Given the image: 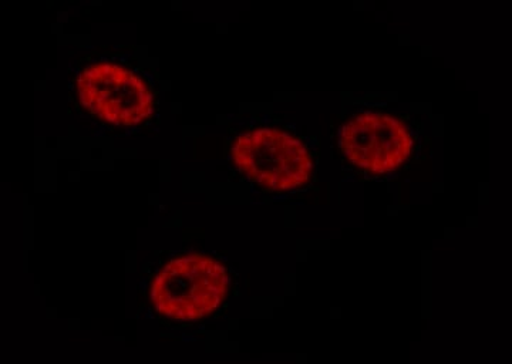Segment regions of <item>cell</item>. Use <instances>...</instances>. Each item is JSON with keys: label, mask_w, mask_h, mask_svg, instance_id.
I'll return each instance as SVG.
<instances>
[{"label": "cell", "mask_w": 512, "mask_h": 364, "mask_svg": "<svg viewBox=\"0 0 512 364\" xmlns=\"http://www.w3.org/2000/svg\"><path fill=\"white\" fill-rule=\"evenodd\" d=\"M340 146L350 163L376 174L396 170L410 157L414 138L399 117L382 110L356 114L342 130Z\"/></svg>", "instance_id": "277c9868"}, {"label": "cell", "mask_w": 512, "mask_h": 364, "mask_svg": "<svg viewBox=\"0 0 512 364\" xmlns=\"http://www.w3.org/2000/svg\"><path fill=\"white\" fill-rule=\"evenodd\" d=\"M227 269L207 255L173 259L158 272L151 286V301L161 315L183 322L211 315L224 301Z\"/></svg>", "instance_id": "6da1fadb"}, {"label": "cell", "mask_w": 512, "mask_h": 364, "mask_svg": "<svg viewBox=\"0 0 512 364\" xmlns=\"http://www.w3.org/2000/svg\"><path fill=\"white\" fill-rule=\"evenodd\" d=\"M231 153L248 180L265 190H295L313 170L309 148L284 128L261 126L245 131L232 144Z\"/></svg>", "instance_id": "7a4b0ae2"}, {"label": "cell", "mask_w": 512, "mask_h": 364, "mask_svg": "<svg viewBox=\"0 0 512 364\" xmlns=\"http://www.w3.org/2000/svg\"><path fill=\"white\" fill-rule=\"evenodd\" d=\"M80 103L106 123L131 126L151 110V89L143 74L127 64L97 62L84 67L77 79Z\"/></svg>", "instance_id": "3957f363"}]
</instances>
